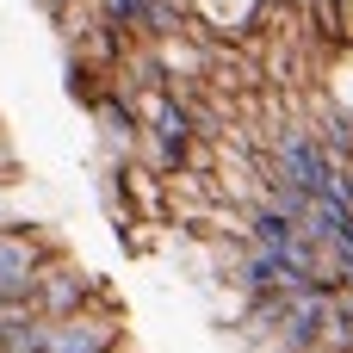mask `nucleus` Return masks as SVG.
I'll use <instances>...</instances> for the list:
<instances>
[{"label": "nucleus", "instance_id": "1", "mask_svg": "<svg viewBox=\"0 0 353 353\" xmlns=\"http://www.w3.org/2000/svg\"><path fill=\"white\" fill-rule=\"evenodd\" d=\"M87 304H118V298H112L105 273H87L68 248H56V254L43 261L37 285H31V310H37L43 323H68V316L87 310Z\"/></svg>", "mask_w": 353, "mask_h": 353}, {"label": "nucleus", "instance_id": "2", "mask_svg": "<svg viewBox=\"0 0 353 353\" xmlns=\"http://www.w3.org/2000/svg\"><path fill=\"white\" fill-rule=\"evenodd\" d=\"M56 254V242L31 223H6L0 230V304H31V285L43 273V261Z\"/></svg>", "mask_w": 353, "mask_h": 353}, {"label": "nucleus", "instance_id": "3", "mask_svg": "<svg viewBox=\"0 0 353 353\" xmlns=\"http://www.w3.org/2000/svg\"><path fill=\"white\" fill-rule=\"evenodd\" d=\"M124 347V310L118 304H87L68 323H56V353H112Z\"/></svg>", "mask_w": 353, "mask_h": 353}, {"label": "nucleus", "instance_id": "4", "mask_svg": "<svg viewBox=\"0 0 353 353\" xmlns=\"http://www.w3.org/2000/svg\"><path fill=\"white\" fill-rule=\"evenodd\" d=\"M93 124H99V137H105L118 155H130V149H137L143 124H137V99H130V87H124V81H112V87H105V99L93 105Z\"/></svg>", "mask_w": 353, "mask_h": 353}, {"label": "nucleus", "instance_id": "5", "mask_svg": "<svg viewBox=\"0 0 353 353\" xmlns=\"http://www.w3.org/2000/svg\"><path fill=\"white\" fill-rule=\"evenodd\" d=\"M112 81H118V74H105V68H99V62H87L81 50H68V56H62V93H68V105H81L87 118H93V105L105 99V87H112Z\"/></svg>", "mask_w": 353, "mask_h": 353}, {"label": "nucleus", "instance_id": "6", "mask_svg": "<svg viewBox=\"0 0 353 353\" xmlns=\"http://www.w3.org/2000/svg\"><path fill=\"white\" fill-rule=\"evenodd\" d=\"M99 6H105V19H112L118 31L149 37V12H155V0H99Z\"/></svg>", "mask_w": 353, "mask_h": 353}, {"label": "nucleus", "instance_id": "7", "mask_svg": "<svg viewBox=\"0 0 353 353\" xmlns=\"http://www.w3.org/2000/svg\"><path fill=\"white\" fill-rule=\"evenodd\" d=\"M0 180H19V149H12L6 130H0Z\"/></svg>", "mask_w": 353, "mask_h": 353}, {"label": "nucleus", "instance_id": "8", "mask_svg": "<svg viewBox=\"0 0 353 353\" xmlns=\"http://www.w3.org/2000/svg\"><path fill=\"white\" fill-rule=\"evenodd\" d=\"M12 223V180H0V230Z\"/></svg>", "mask_w": 353, "mask_h": 353}, {"label": "nucleus", "instance_id": "9", "mask_svg": "<svg viewBox=\"0 0 353 353\" xmlns=\"http://www.w3.org/2000/svg\"><path fill=\"white\" fill-rule=\"evenodd\" d=\"M335 6H341V0H335Z\"/></svg>", "mask_w": 353, "mask_h": 353}]
</instances>
